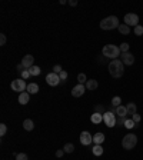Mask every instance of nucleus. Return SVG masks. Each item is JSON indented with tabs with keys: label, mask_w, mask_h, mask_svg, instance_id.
I'll return each instance as SVG.
<instances>
[{
	"label": "nucleus",
	"mask_w": 143,
	"mask_h": 160,
	"mask_svg": "<svg viewBox=\"0 0 143 160\" xmlns=\"http://www.w3.org/2000/svg\"><path fill=\"white\" fill-rule=\"evenodd\" d=\"M126 109H127V114H132V116H133V114L136 113L137 107H136V104H135V103H127Z\"/></svg>",
	"instance_id": "obj_21"
},
{
	"label": "nucleus",
	"mask_w": 143,
	"mask_h": 160,
	"mask_svg": "<svg viewBox=\"0 0 143 160\" xmlns=\"http://www.w3.org/2000/svg\"><path fill=\"white\" fill-rule=\"evenodd\" d=\"M29 72H30V76H39L42 73V69L39 67V66H32L30 69H29Z\"/></svg>",
	"instance_id": "obj_23"
},
{
	"label": "nucleus",
	"mask_w": 143,
	"mask_h": 160,
	"mask_svg": "<svg viewBox=\"0 0 143 160\" xmlns=\"http://www.w3.org/2000/svg\"><path fill=\"white\" fill-rule=\"evenodd\" d=\"M132 120H133V122H135V123H136V124H137V123H140V120H142V117H140V114H137V113H135V114H133V116H132Z\"/></svg>",
	"instance_id": "obj_35"
},
{
	"label": "nucleus",
	"mask_w": 143,
	"mask_h": 160,
	"mask_svg": "<svg viewBox=\"0 0 143 160\" xmlns=\"http://www.w3.org/2000/svg\"><path fill=\"white\" fill-rule=\"evenodd\" d=\"M120 53H122V51H120L119 46H115V44H106L102 49V55L105 56L106 59H112V60L119 57Z\"/></svg>",
	"instance_id": "obj_2"
},
{
	"label": "nucleus",
	"mask_w": 143,
	"mask_h": 160,
	"mask_svg": "<svg viewBox=\"0 0 143 160\" xmlns=\"http://www.w3.org/2000/svg\"><path fill=\"white\" fill-rule=\"evenodd\" d=\"M105 142V134L103 133H96L93 136V143L95 144H102Z\"/></svg>",
	"instance_id": "obj_18"
},
{
	"label": "nucleus",
	"mask_w": 143,
	"mask_h": 160,
	"mask_svg": "<svg viewBox=\"0 0 143 160\" xmlns=\"http://www.w3.org/2000/svg\"><path fill=\"white\" fill-rule=\"evenodd\" d=\"M6 132H7V126L4 123H2V124H0V136H4Z\"/></svg>",
	"instance_id": "obj_33"
},
{
	"label": "nucleus",
	"mask_w": 143,
	"mask_h": 160,
	"mask_svg": "<svg viewBox=\"0 0 143 160\" xmlns=\"http://www.w3.org/2000/svg\"><path fill=\"white\" fill-rule=\"evenodd\" d=\"M80 143L83 146H90L93 143V136L89 132H82L80 133Z\"/></svg>",
	"instance_id": "obj_9"
},
{
	"label": "nucleus",
	"mask_w": 143,
	"mask_h": 160,
	"mask_svg": "<svg viewBox=\"0 0 143 160\" xmlns=\"http://www.w3.org/2000/svg\"><path fill=\"white\" fill-rule=\"evenodd\" d=\"M33 61H34V57H33V56H32V55H26L23 59H22V63H20V65L23 66L24 69H30L32 66H34Z\"/></svg>",
	"instance_id": "obj_12"
},
{
	"label": "nucleus",
	"mask_w": 143,
	"mask_h": 160,
	"mask_svg": "<svg viewBox=\"0 0 143 160\" xmlns=\"http://www.w3.org/2000/svg\"><path fill=\"white\" fill-rule=\"evenodd\" d=\"M90 122L93 123V124H100V123L103 122V114H100V113H93L92 116H90Z\"/></svg>",
	"instance_id": "obj_13"
},
{
	"label": "nucleus",
	"mask_w": 143,
	"mask_h": 160,
	"mask_svg": "<svg viewBox=\"0 0 143 160\" xmlns=\"http://www.w3.org/2000/svg\"><path fill=\"white\" fill-rule=\"evenodd\" d=\"M136 144H137V136L136 134H133V133L126 134V136L123 137V140H122V146H123V149H126V150L135 149Z\"/></svg>",
	"instance_id": "obj_4"
},
{
	"label": "nucleus",
	"mask_w": 143,
	"mask_h": 160,
	"mask_svg": "<svg viewBox=\"0 0 143 160\" xmlns=\"http://www.w3.org/2000/svg\"><path fill=\"white\" fill-rule=\"evenodd\" d=\"M46 82H47V85L49 86H52V87H55V86H59L62 83V80H60V77H59V75L57 73H49L47 76H46Z\"/></svg>",
	"instance_id": "obj_8"
},
{
	"label": "nucleus",
	"mask_w": 143,
	"mask_h": 160,
	"mask_svg": "<svg viewBox=\"0 0 143 160\" xmlns=\"http://www.w3.org/2000/svg\"><path fill=\"white\" fill-rule=\"evenodd\" d=\"M59 77H60V80H62V83H65L66 80H67V72L66 70H63V72L59 75Z\"/></svg>",
	"instance_id": "obj_31"
},
{
	"label": "nucleus",
	"mask_w": 143,
	"mask_h": 160,
	"mask_svg": "<svg viewBox=\"0 0 143 160\" xmlns=\"http://www.w3.org/2000/svg\"><path fill=\"white\" fill-rule=\"evenodd\" d=\"M125 122H126V117H119V119L116 120V124L117 126H125Z\"/></svg>",
	"instance_id": "obj_36"
},
{
	"label": "nucleus",
	"mask_w": 143,
	"mask_h": 160,
	"mask_svg": "<svg viewBox=\"0 0 143 160\" xmlns=\"http://www.w3.org/2000/svg\"><path fill=\"white\" fill-rule=\"evenodd\" d=\"M62 72H63V69H62L60 65H56L55 67H53V73H57V75H60Z\"/></svg>",
	"instance_id": "obj_37"
},
{
	"label": "nucleus",
	"mask_w": 143,
	"mask_h": 160,
	"mask_svg": "<svg viewBox=\"0 0 143 160\" xmlns=\"http://www.w3.org/2000/svg\"><path fill=\"white\" fill-rule=\"evenodd\" d=\"M116 114L112 112H106L103 114V123L106 124V127H115L116 126Z\"/></svg>",
	"instance_id": "obj_6"
},
{
	"label": "nucleus",
	"mask_w": 143,
	"mask_h": 160,
	"mask_svg": "<svg viewBox=\"0 0 143 160\" xmlns=\"http://www.w3.org/2000/svg\"><path fill=\"white\" fill-rule=\"evenodd\" d=\"M117 29H119L120 34H125V36L130 33V27H129V26H127V24H125V23H120V26H119V27H117Z\"/></svg>",
	"instance_id": "obj_20"
},
{
	"label": "nucleus",
	"mask_w": 143,
	"mask_h": 160,
	"mask_svg": "<svg viewBox=\"0 0 143 160\" xmlns=\"http://www.w3.org/2000/svg\"><path fill=\"white\" fill-rule=\"evenodd\" d=\"M116 114H117L119 117H126V114H127V109H126V106L120 104L119 107H116Z\"/></svg>",
	"instance_id": "obj_17"
},
{
	"label": "nucleus",
	"mask_w": 143,
	"mask_h": 160,
	"mask_svg": "<svg viewBox=\"0 0 143 160\" xmlns=\"http://www.w3.org/2000/svg\"><path fill=\"white\" fill-rule=\"evenodd\" d=\"M99 26L102 30H113V29L119 27L120 23H119V19L116 16H109V17H106V19H103Z\"/></svg>",
	"instance_id": "obj_3"
},
{
	"label": "nucleus",
	"mask_w": 143,
	"mask_h": 160,
	"mask_svg": "<svg viewBox=\"0 0 143 160\" xmlns=\"http://www.w3.org/2000/svg\"><path fill=\"white\" fill-rule=\"evenodd\" d=\"M120 103H122V99H120L119 96H115V97L112 99V106L113 107H119Z\"/></svg>",
	"instance_id": "obj_27"
},
{
	"label": "nucleus",
	"mask_w": 143,
	"mask_h": 160,
	"mask_svg": "<svg viewBox=\"0 0 143 160\" xmlns=\"http://www.w3.org/2000/svg\"><path fill=\"white\" fill-rule=\"evenodd\" d=\"M95 112H96V113H100V114H105V113H106L105 106H102V104H96V106H95Z\"/></svg>",
	"instance_id": "obj_28"
},
{
	"label": "nucleus",
	"mask_w": 143,
	"mask_h": 160,
	"mask_svg": "<svg viewBox=\"0 0 143 160\" xmlns=\"http://www.w3.org/2000/svg\"><path fill=\"white\" fill-rule=\"evenodd\" d=\"M29 99H30V93H27V92H23L19 95V103L20 104H27Z\"/></svg>",
	"instance_id": "obj_15"
},
{
	"label": "nucleus",
	"mask_w": 143,
	"mask_h": 160,
	"mask_svg": "<svg viewBox=\"0 0 143 160\" xmlns=\"http://www.w3.org/2000/svg\"><path fill=\"white\" fill-rule=\"evenodd\" d=\"M129 43H122L119 46V49H120V51H122V53H127V51H129Z\"/></svg>",
	"instance_id": "obj_29"
},
{
	"label": "nucleus",
	"mask_w": 143,
	"mask_h": 160,
	"mask_svg": "<svg viewBox=\"0 0 143 160\" xmlns=\"http://www.w3.org/2000/svg\"><path fill=\"white\" fill-rule=\"evenodd\" d=\"M125 127H126V129H133V127H137V124L133 122L132 119H126V122H125Z\"/></svg>",
	"instance_id": "obj_25"
},
{
	"label": "nucleus",
	"mask_w": 143,
	"mask_h": 160,
	"mask_svg": "<svg viewBox=\"0 0 143 160\" xmlns=\"http://www.w3.org/2000/svg\"><path fill=\"white\" fill-rule=\"evenodd\" d=\"M63 150H65V153H73V152H75V144L73 143H66L65 147H63Z\"/></svg>",
	"instance_id": "obj_24"
},
{
	"label": "nucleus",
	"mask_w": 143,
	"mask_h": 160,
	"mask_svg": "<svg viewBox=\"0 0 143 160\" xmlns=\"http://www.w3.org/2000/svg\"><path fill=\"white\" fill-rule=\"evenodd\" d=\"M16 160H29V157H27L26 153H19L16 156Z\"/></svg>",
	"instance_id": "obj_34"
},
{
	"label": "nucleus",
	"mask_w": 143,
	"mask_h": 160,
	"mask_svg": "<svg viewBox=\"0 0 143 160\" xmlns=\"http://www.w3.org/2000/svg\"><path fill=\"white\" fill-rule=\"evenodd\" d=\"M20 75H22V79H24V80L30 77V72H29V69H24V70L20 73Z\"/></svg>",
	"instance_id": "obj_32"
},
{
	"label": "nucleus",
	"mask_w": 143,
	"mask_h": 160,
	"mask_svg": "<svg viewBox=\"0 0 143 160\" xmlns=\"http://www.w3.org/2000/svg\"><path fill=\"white\" fill-rule=\"evenodd\" d=\"M135 34H136V36H142L143 34V26L137 24L136 27H135Z\"/></svg>",
	"instance_id": "obj_30"
},
{
	"label": "nucleus",
	"mask_w": 143,
	"mask_h": 160,
	"mask_svg": "<svg viewBox=\"0 0 143 160\" xmlns=\"http://www.w3.org/2000/svg\"><path fill=\"white\" fill-rule=\"evenodd\" d=\"M85 86H86V89H87V90H96V89H97V86H99V83H97V80H95V79H89Z\"/></svg>",
	"instance_id": "obj_14"
},
{
	"label": "nucleus",
	"mask_w": 143,
	"mask_h": 160,
	"mask_svg": "<svg viewBox=\"0 0 143 160\" xmlns=\"http://www.w3.org/2000/svg\"><path fill=\"white\" fill-rule=\"evenodd\" d=\"M86 90H87V89H86L85 85H77L72 89V96H73V97H82Z\"/></svg>",
	"instance_id": "obj_10"
},
{
	"label": "nucleus",
	"mask_w": 143,
	"mask_h": 160,
	"mask_svg": "<svg viewBox=\"0 0 143 160\" xmlns=\"http://www.w3.org/2000/svg\"><path fill=\"white\" fill-rule=\"evenodd\" d=\"M120 60L123 61V65H126V66H132L133 63H135V56L132 55V53H122V59Z\"/></svg>",
	"instance_id": "obj_11"
},
{
	"label": "nucleus",
	"mask_w": 143,
	"mask_h": 160,
	"mask_svg": "<svg viewBox=\"0 0 143 160\" xmlns=\"http://www.w3.org/2000/svg\"><path fill=\"white\" fill-rule=\"evenodd\" d=\"M77 82H79V85H86V82H87V77H86L85 73H80V75L77 76Z\"/></svg>",
	"instance_id": "obj_26"
},
{
	"label": "nucleus",
	"mask_w": 143,
	"mask_h": 160,
	"mask_svg": "<svg viewBox=\"0 0 143 160\" xmlns=\"http://www.w3.org/2000/svg\"><path fill=\"white\" fill-rule=\"evenodd\" d=\"M23 127H24V130H27V132H32V130L34 129L33 120H32V119H26V120L23 122Z\"/></svg>",
	"instance_id": "obj_19"
},
{
	"label": "nucleus",
	"mask_w": 143,
	"mask_h": 160,
	"mask_svg": "<svg viewBox=\"0 0 143 160\" xmlns=\"http://www.w3.org/2000/svg\"><path fill=\"white\" fill-rule=\"evenodd\" d=\"M63 154H65V150H63V149H62V150H57V152H56V157H62Z\"/></svg>",
	"instance_id": "obj_39"
},
{
	"label": "nucleus",
	"mask_w": 143,
	"mask_h": 160,
	"mask_svg": "<svg viewBox=\"0 0 143 160\" xmlns=\"http://www.w3.org/2000/svg\"><path fill=\"white\" fill-rule=\"evenodd\" d=\"M26 92L30 93V95H36V93H39V85L37 83H29Z\"/></svg>",
	"instance_id": "obj_16"
},
{
	"label": "nucleus",
	"mask_w": 143,
	"mask_h": 160,
	"mask_svg": "<svg viewBox=\"0 0 143 160\" xmlns=\"http://www.w3.org/2000/svg\"><path fill=\"white\" fill-rule=\"evenodd\" d=\"M17 72H19V73H22V72H23V70H24V67H23V66H22V65H17Z\"/></svg>",
	"instance_id": "obj_40"
},
{
	"label": "nucleus",
	"mask_w": 143,
	"mask_h": 160,
	"mask_svg": "<svg viewBox=\"0 0 143 160\" xmlns=\"http://www.w3.org/2000/svg\"><path fill=\"white\" fill-rule=\"evenodd\" d=\"M109 73L115 79H119L123 76V73H125V65H123V61L120 59H115V60H112L109 63Z\"/></svg>",
	"instance_id": "obj_1"
},
{
	"label": "nucleus",
	"mask_w": 143,
	"mask_h": 160,
	"mask_svg": "<svg viewBox=\"0 0 143 160\" xmlns=\"http://www.w3.org/2000/svg\"><path fill=\"white\" fill-rule=\"evenodd\" d=\"M6 44V34H0V46H4Z\"/></svg>",
	"instance_id": "obj_38"
},
{
	"label": "nucleus",
	"mask_w": 143,
	"mask_h": 160,
	"mask_svg": "<svg viewBox=\"0 0 143 160\" xmlns=\"http://www.w3.org/2000/svg\"><path fill=\"white\" fill-rule=\"evenodd\" d=\"M125 24H127V26H133V27H136L137 24H139V16L135 13H127L126 16H125Z\"/></svg>",
	"instance_id": "obj_7"
},
{
	"label": "nucleus",
	"mask_w": 143,
	"mask_h": 160,
	"mask_svg": "<svg viewBox=\"0 0 143 160\" xmlns=\"http://www.w3.org/2000/svg\"><path fill=\"white\" fill-rule=\"evenodd\" d=\"M12 90L13 92H17L19 95L20 93H23L26 89H27V85H26V82H24V79H16V80H13L10 85Z\"/></svg>",
	"instance_id": "obj_5"
},
{
	"label": "nucleus",
	"mask_w": 143,
	"mask_h": 160,
	"mask_svg": "<svg viewBox=\"0 0 143 160\" xmlns=\"http://www.w3.org/2000/svg\"><path fill=\"white\" fill-rule=\"evenodd\" d=\"M92 152H93V154H95V156H102V154H103L102 144H95V147L92 149Z\"/></svg>",
	"instance_id": "obj_22"
},
{
	"label": "nucleus",
	"mask_w": 143,
	"mask_h": 160,
	"mask_svg": "<svg viewBox=\"0 0 143 160\" xmlns=\"http://www.w3.org/2000/svg\"><path fill=\"white\" fill-rule=\"evenodd\" d=\"M69 4H70V6H76V4H77V0H69Z\"/></svg>",
	"instance_id": "obj_41"
}]
</instances>
